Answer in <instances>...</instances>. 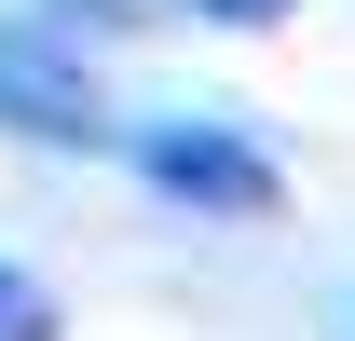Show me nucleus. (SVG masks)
<instances>
[{
  "mask_svg": "<svg viewBox=\"0 0 355 341\" xmlns=\"http://www.w3.org/2000/svg\"><path fill=\"white\" fill-rule=\"evenodd\" d=\"M137 177H150L164 205H191V218H260V205H273V150L232 137V123H205V110L137 123Z\"/></svg>",
  "mask_w": 355,
  "mask_h": 341,
  "instance_id": "f257e3e1",
  "label": "nucleus"
},
{
  "mask_svg": "<svg viewBox=\"0 0 355 341\" xmlns=\"http://www.w3.org/2000/svg\"><path fill=\"white\" fill-rule=\"evenodd\" d=\"M0 341H55V287L14 273V259H0Z\"/></svg>",
  "mask_w": 355,
  "mask_h": 341,
  "instance_id": "7ed1b4c3",
  "label": "nucleus"
},
{
  "mask_svg": "<svg viewBox=\"0 0 355 341\" xmlns=\"http://www.w3.org/2000/svg\"><path fill=\"white\" fill-rule=\"evenodd\" d=\"M191 14H219V28H273L287 0H191Z\"/></svg>",
  "mask_w": 355,
  "mask_h": 341,
  "instance_id": "20e7f679",
  "label": "nucleus"
},
{
  "mask_svg": "<svg viewBox=\"0 0 355 341\" xmlns=\"http://www.w3.org/2000/svg\"><path fill=\"white\" fill-rule=\"evenodd\" d=\"M0 123L55 137V150H96V137H110V110H96L83 55H55L42 28H0Z\"/></svg>",
  "mask_w": 355,
  "mask_h": 341,
  "instance_id": "f03ea898",
  "label": "nucleus"
}]
</instances>
